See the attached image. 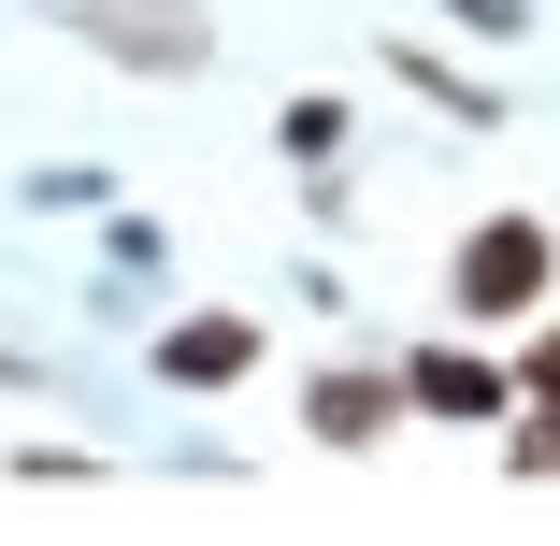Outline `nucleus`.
Masks as SVG:
<instances>
[{"label":"nucleus","mask_w":560,"mask_h":546,"mask_svg":"<svg viewBox=\"0 0 560 546\" xmlns=\"http://www.w3.org/2000/svg\"><path fill=\"white\" fill-rule=\"evenodd\" d=\"M445 288H460L475 332H503V316H546V288H560V231H546V216H475L460 259H445Z\"/></svg>","instance_id":"1"},{"label":"nucleus","mask_w":560,"mask_h":546,"mask_svg":"<svg viewBox=\"0 0 560 546\" xmlns=\"http://www.w3.org/2000/svg\"><path fill=\"white\" fill-rule=\"evenodd\" d=\"M503 461H517V475H560V403H532V417L503 431Z\"/></svg>","instance_id":"7"},{"label":"nucleus","mask_w":560,"mask_h":546,"mask_svg":"<svg viewBox=\"0 0 560 546\" xmlns=\"http://www.w3.org/2000/svg\"><path fill=\"white\" fill-rule=\"evenodd\" d=\"M288 159H302V173L346 159V101H288Z\"/></svg>","instance_id":"6"},{"label":"nucleus","mask_w":560,"mask_h":546,"mask_svg":"<svg viewBox=\"0 0 560 546\" xmlns=\"http://www.w3.org/2000/svg\"><path fill=\"white\" fill-rule=\"evenodd\" d=\"M517 403H560V316L532 332V360H517Z\"/></svg>","instance_id":"8"},{"label":"nucleus","mask_w":560,"mask_h":546,"mask_svg":"<svg viewBox=\"0 0 560 546\" xmlns=\"http://www.w3.org/2000/svg\"><path fill=\"white\" fill-rule=\"evenodd\" d=\"M72 30L116 58V72H159V86H187L201 58H215V30H201V0H72Z\"/></svg>","instance_id":"2"},{"label":"nucleus","mask_w":560,"mask_h":546,"mask_svg":"<svg viewBox=\"0 0 560 546\" xmlns=\"http://www.w3.org/2000/svg\"><path fill=\"white\" fill-rule=\"evenodd\" d=\"M445 15H460V30H489V44H503V30L532 15V0H445Z\"/></svg>","instance_id":"9"},{"label":"nucleus","mask_w":560,"mask_h":546,"mask_svg":"<svg viewBox=\"0 0 560 546\" xmlns=\"http://www.w3.org/2000/svg\"><path fill=\"white\" fill-rule=\"evenodd\" d=\"M388 417H417V403H402V360H346V374L302 388V431H316V446H374Z\"/></svg>","instance_id":"4"},{"label":"nucleus","mask_w":560,"mask_h":546,"mask_svg":"<svg viewBox=\"0 0 560 546\" xmlns=\"http://www.w3.org/2000/svg\"><path fill=\"white\" fill-rule=\"evenodd\" d=\"M159 374H173V388H231V374H259V316H173V332H159Z\"/></svg>","instance_id":"5"},{"label":"nucleus","mask_w":560,"mask_h":546,"mask_svg":"<svg viewBox=\"0 0 560 546\" xmlns=\"http://www.w3.org/2000/svg\"><path fill=\"white\" fill-rule=\"evenodd\" d=\"M402 403H417V417H475V431H489V417H517V374H503L489 346H417V360H402Z\"/></svg>","instance_id":"3"}]
</instances>
